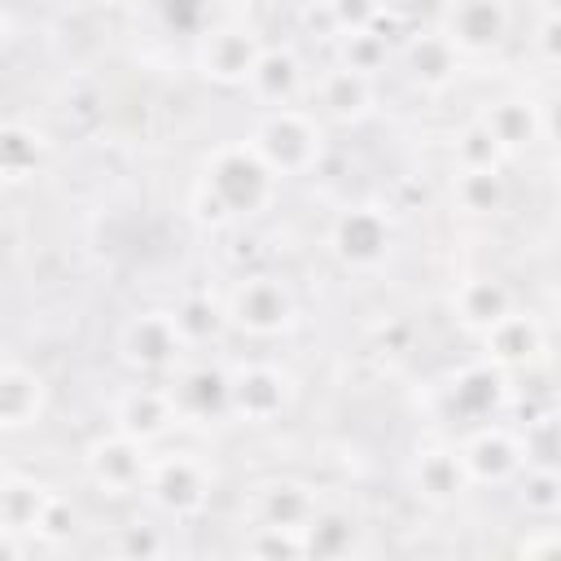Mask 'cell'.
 Wrapping results in <instances>:
<instances>
[{"mask_svg":"<svg viewBox=\"0 0 561 561\" xmlns=\"http://www.w3.org/2000/svg\"><path fill=\"white\" fill-rule=\"evenodd\" d=\"M245 557H263V561H302V530L294 526H272V522H250L245 539H241Z\"/></svg>","mask_w":561,"mask_h":561,"instance_id":"31","label":"cell"},{"mask_svg":"<svg viewBox=\"0 0 561 561\" xmlns=\"http://www.w3.org/2000/svg\"><path fill=\"white\" fill-rule=\"evenodd\" d=\"M245 92L263 105V110H280V105H298L307 92H311V75L302 66V57L285 44H267Z\"/></svg>","mask_w":561,"mask_h":561,"instance_id":"19","label":"cell"},{"mask_svg":"<svg viewBox=\"0 0 561 561\" xmlns=\"http://www.w3.org/2000/svg\"><path fill=\"white\" fill-rule=\"evenodd\" d=\"M508 26H513L508 0H451L443 13V35L460 48L465 61L500 53L508 39Z\"/></svg>","mask_w":561,"mask_h":561,"instance_id":"13","label":"cell"},{"mask_svg":"<svg viewBox=\"0 0 561 561\" xmlns=\"http://www.w3.org/2000/svg\"><path fill=\"white\" fill-rule=\"evenodd\" d=\"M263 35L245 22H219L206 26L193 44V70L215 83V88H245L259 57H263Z\"/></svg>","mask_w":561,"mask_h":561,"instance_id":"9","label":"cell"},{"mask_svg":"<svg viewBox=\"0 0 561 561\" xmlns=\"http://www.w3.org/2000/svg\"><path fill=\"white\" fill-rule=\"evenodd\" d=\"M460 456L473 486H508L526 469L530 443L504 421H482V425H469V434L460 438Z\"/></svg>","mask_w":561,"mask_h":561,"instance_id":"10","label":"cell"},{"mask_svg":"<svg viewBox=\"0 0 561 561\" xmlns=\"http://www.w3.org/2000/svg\"><path fill=\"white\" fill-rule=\"evenodd\" d=\"M522 557H561V526H539L530 535L517 539Z\"/></svg>","mask_w":561,"mask_h":561,"instance_id":"38","label":"cell"},{"mask_svg":"<svg viewBox=\"0 0 561 561\" xmlns=\"http://www.w3.org/2000/svg\"><path fill=\"white\" fill-rule=\"evenodd\" d=\"M48 153H53V140H48L44 127H35V123H26V118H9V123L0 127V180H4L9 188L31 184V180L44 171Z\"/></svg>","mask_w":561,"mask_h":561,"instance_id":"24","label":"cell"},{"mask_svg":"<svg viewBox=\"0 0 561 561\" xmlns=\"http://www.w3.org/2000/svg\"><path fill=\"white\" fill-rule=\"evenodd\" d=\"M324 9H329V22H333L337 39L355 35V31H373L386 18V0H324Z\"/></svg>","mask_w":561,"mask_h":561,"instance_id":"35","label":"cell"},{"mask_svg":"<svg viewBox=\"0 0 561 561\" xmlns=\"http://www.w3.org/2000/svg\"><path fill=\"white\" fill-rule=\"evenodd\" d=\"M513 307H517L513 302V289L500 276H491V272H469V276H460L451 285V320L465 333H473V337H482Z\"/></svg>","mask_w":561,"mask_h":561,"instance_id":"21","label":"cell"},{"mask_svg":"<svg viewBox=\"0 0 561 561\" xmlns=\"http://www.w3.org/2000/svg\"><path fill=\"white\" fill-rule=\"evenodd\" d=\"M324 127L329 123L316 110L280 105V110H263L245 140L280 180H294V175H311L324 162V149H329Z\"/></svg>","mask_w":561,"mask_h":561,"instance_id":"1","label":"cell"},{"mask_svg":"<svg viewBox=\"0 0 561 561\" xmlns=\"http://www.w3.org/2000/svg\"><path fill=\"white\" fill-rule=\"evenodd\" d=\"M48 495H53V486L39 482L35 473L4 469L0 473V539L35 543V526H39V513H44Z\"/></svg>","mask_w":561,"mask_h":561,"instance_id":"23","label":"cell"},{"mask_svg":"<svg viewBox=\"0 0 561 561\" xmlns=\"http://www.w3.org/2000/svg\"><path fill=\"white\" fill-rule=\"evenodd\" d=\"M390 35H381V26H373V31H355V35H342L337 39V61L342 66H351V70H359V75H381L386 66H390Z\"/></svg>","mask_w":561,"mask_h":561,"instance_id":"32","label":"cell"},{"mask_svg":"<svg viewBox=\"0 0 561 561\" xmlns=\"http://www.w3.org/2000/svg\"><path fill=\"white\" fill-rule=\"evenodd\" d=\"M175 543H171V535L162 530V526H153V522H131V526H118V535H114V543H110V552L114 557H127V561H153V557H167Z\"/></svg>","mask_w":561,"mask_h":561,"instance_id":"33","label":"cell"},{"mask_svg":"<svg viewBox=\"0 0 561 561\" xmlns=\"http://www.w3.org/2000/svg\"><path fill=\"white\" fill-rule=\"evenodd\" d=\"M451 202L469 219H491L508 206L504 171H451Z\"/></svg>","mask_w":561,"mask_h":561,"instance_id":"30","label":"cell"},{"mask_svg":"<svg viewBox=\"0 0 561 561\" xmlns=\"http://www.w3.org/2000/svg\"><path fill=\"white\" fill-rule=\"evenodd\" d=\"M447 153H451V171H504L513 158L504 153V145L495 140V131L486 127L482 114L465 118L451 140H447Z\"/></svg>","mask_w":561,"mask_h":561,"instance_id":"27","label":"cell"},{"mask_svg":"<svg viewBox=\"0 0 561 561\" xmlns=\"http://www.w3.org/2000/svg\"><path fill=\"white\" fill-rule=\"evenodd\" d=\"M210 495H215V469L197 451H162L149 460L145 500L153 513H162L171 522H188V517L206 513Z\"/></svg>","mask_w":561,"mask_h":561,"instance_id":"6","label":"cell"},{"mask_svg":"<svg viewBox=\"0 0 561 561\" xmlns=\"http://www.w3.org/2000/svg\"><path fill=\"white\" fill-rule=\"evenodd\" d=\"M197 180L210 184V193L228 206V215L237 224L245 219H259L272 202H276V184L280 175L254 153L250 140H228V145H215L206 158H202V171Z\"/></svg>","mask_w":561,"mask_h":561,"instance_id":"2","label":"cell"},{"mask_svg":"<svg viewBox=\"0 0 561 561\" xmlns=\"http://www.w3.org/2000/svg\"><path fill=\"white\" fill-rule=\"evenodd\" d=\"M394 215L377 202H351L329 219L324 245L346 272H381L394 254Z\"/></svg>","mask_w":561,"mask_h":561,"instance_id":"4","label":"cell"},{"mask_svg":"<svg viewBox=\"0 0 561 561\" xmlns=\"http://www.w3.org/2000/svg\"><path fill=\"white\" fill-rule=\"evenodd\" d=\"M224 307H228V324L237 333H250V337H289L302 324L298 294L276 272L237 276L228 285V294H224Z\"/></svg>","mask_w":561,"mask_h":561,"instance_id":"3","label":"cell"},{"mask_svg":"<svg viewBox=\"0 0 561 561\" xmlns=\"http://www.w3.org/2000/svg\"><path fill=\"white\" fill-rule=\"evenodd\" d=\"M298 399V381L289 368L272 359H241L228 364V421L241 425H272Z\"/></svg>","mask_w":561,"mask_h":561,"instance_id":"7","label":"cell"},{"mask_svg":"<svg viewBox=\"0 0 561 561\" xmlns=\"http://www.w3.org/2000/svg\"><path fill=\"white\" fill-rule=\"evenodd\" d=\"M302 548L307 557H355L364 552V522L342 508V504H320L311 522L302 526Z\"/></svg>","mask_w":561,"mask_h":561,"instance_id":"26","label":"cell"},{"mask_svg":"<svg viewBox=\"0 0 561 561\" xmlns=\"http://www.w3.org/2000/svg\"><path fill=\"white\" fill-rule=\"evenodd\" d=\"M48 412V381L39 368L22 364V359H4L0 364V430L4 434H22L35 430Z\"/></svg>","mask_w":561,"mask_h":561,"instance_id":"20","label":"cell"},{"mask_svg":"<svg viewBox=\"0 0 561 561\" xmlns=\"http://www.w3.org/2000/svg\"><path fill=\"white\" fill-rule=\"evenodd\" d=\"M250 522H272V526H294L302 530L311 522V513L320 508V495L298 482V478H263L250 486Z\"/></svg>","mask_w":561,"mask_h":561,"instance_id":"22","label":"cell"},{"mask_svg":"<svg viewBox=\"0 0 561 561\" xmlns=\"http://www.w3.org/2000/svg\"><path fill=\"white\" fill-rule=\"evenodd\" d=\"M539 105H543V140H548L552 149H561V92L543 96Z\"/></svg>","mask_w":561,"mask_h":561,"instance_id":"39","label":"cell"},{"mask_svg":"<svg viewBox=\"0 0 561 561\" xmlns=\"http://www.w3.org/2000/svg\"><path fill=\"white\" fill-rule=\"evenodd\" d=\"M110 416L123 434L140 438V443H162L180 421V408L171 399V386L167 381H136V386H123L110 403Z\"/></svg>","mask_w":561,"mask_h":561,"instance_id":"14","label":"cell"},{"mask_svg":"<svg viewBox=\"0 0 561 561\" xmlns=\"http://www.w3.org/2000/svg\"><path fill=\"white\" fill-rule=\"evenodd\" d=\"M399 61H403L408 79H412L421 92H447V88L460 79V70H465V57H460V48L443 35V26L408 35L403 48H399Z\"/></svg>","mask_w":561,"mask_h":561,"instance_id":"18","label":"cell"},{"mask_svg":"<svg viewBox=\"0 0 561 561\" xmlns=\"http://www.w3.org/2000/svg\"><path fill=\"white\" fill-rule=\"evenodd\" d=\"M517 486V508L535 522H557L561 517V465L552 460H526V469L513 478Z\"/></svg>","mask_w":561,"mask_h":561,"instance_id":"29","label":"cell"},{"mask_svg":"<svg viewBox=\"0 0 561 561\" xmlns=\"http://www.w3.org/2000/svg\"><path fill=\"white\" fill-rule=\"evenodd\" d=\"M386 4H390V0H386Z\"/></svg>","mask_w":561,"mask_h":561,"instance_id":"40","label":"cell"},{"mask_svg":"<svg viewBox=\"0 0 561 561\" xmlns=\"http://www.w3.org/2000/svg\"><path fill=\"white\" fill-rule=\"evenodd\" d=\"M149 443L123 434L118 425L96 434L88 447H83V478L105 495V500H131V495H145V482H149Z\"/></svg>","mask_w":561,"mask_h":561,"instance_id":"8","label":"cell"},{"mask_svg":"<svg viewBox=\"0 0 561 561\" xmlns=\"http://www.w3.org/2000/svg\"><path fill=\"white\" fill-rule=\"evenodd\" d=\"M508 403V373L495 368L491 359L465 364L443 381V408L451 421L460 425H482V421H500Z\"/></svg>","mask_w":561,"mask_h":561,"instance_id":"11","label":"cell"},{"mask_svg":"<svg viewBox=\"0 0 561 561\" xmlns=\"http://www.w3.org/2000/svg\"><path fill=\"white\" fill-rule=\"evenodd\" d=\"M114 351L118 359L140 373V377H171L188 355V337L180 333L175 324V311L171 307H145L136 316H127L118 324V337H114Z\"/></svg>","mask_w":561,"mask_h":561,"instance_id":"5","label":"cell"},{"mask_svg":"<svg viewBox=\"0 0 561 561\" xmlns=\"http://www.w3.org/2000/svg\"><path fill=\"white\" fill-rule=\"evenodd\" d=\"M75 530H79V508H75L61 491H53V495H48V504H44V513H39L35 543L61 548V543H70V535H75Z\"/></svg>","mask_w":561,"mask_h":561,"instance_id":"34","label":"cell"},{"mask_svg":"<svg viewBox=\"0 0 561 561\" xmlns=\"http://www.w3.org/2000/svg\"><path fill=\"white\" fill-rule=\"evenodd\" d=\"M188 219H193L202 232H228V228H237V219H232L228 206L210 193L206 180H193V193H188Z\"/></svg>","mask_w":561,"mask_h":561,"instance_id":"36","label":"cell"},{"mask_svg":"<svg viewBox=\"0 0 561 561\" xmlns=\"http://www.w3.org/2000/svg\"><path fill=\"white\" fill-rule=\"evenodd\" d=\"M171 311H175V324H180V333L188 337L193 351H197V346H215V342L232 329L224 298H215V294H206V289H184V294L171 302Z\"/></svg>","mask_w":561,"mask_h":561,"instance_id":"28","label":"cell"},{"mask_svg":"<svg viewBox=\"0 0 561 561\" xmlns=\"http://www.w3.org/2000/svg\"><path fill=\"white\" fill-rule=\"evenodd\" d=\"M408 482H412V495L430 508H451L473 486V478L465 469V456H460V443H443V438L421 443L412 451Z\"/></svg>","mask_w":561,"mask_h":561,"instance_id":"12","label":"cell"},{"mask_svg":"<svg viewBox=\"0 0 561 561\" xmlns=\"http://www.w3.org/2000/svg\"><path fill=\"white\" fill-rule=\"evenodd\" d=\"M482 118H486V127L495 131V140L504 145L508 158H517V153H526V149H535L543 140V105L535 96H526V92L491 101L482 110Z\"/></svg>","mask_w":561,"mask_h":561,"instance_id":"25","label":"cell"},{"mask_svg":"<svg viewBox=\"0 0 561 561\" xmlns=\"http://www.w3.org/2000/svg\"><path fill=\"white\" fill-rule=\"evenodd\" d=\"M530 44H535V57H539L543 66L561 70V4H552V9H548L539 22H535Z\"/></svg>","mask_w":561,"mask_h":561,"instance_id":"37","label":"cell"},{"mask_svg":"<svg viewBox=\"0 0 561 561\" xmlns=\"http://www.w3.org/2000/svg\"><path fill=\"white\" fill-rule=\"evenodd\" d=\"M167 386H171V399H175L184 425L228 421V368H224V364L184 359V364L167 377Z\"/></svg>","mask_w":561,"mask_h":561,"instance_id":"17","label":"cell"},{"mask_svg":"<svg viewBox=\"0 0 561 561\" xmlns=\"http://www.w3.org/2000/svg\"><path fill=\"white\" fill-rule=\"evenodd\" d=\"M478 342H482V359H491L504 373H530L548 355V329L526 307H513L508 316H500Z\"/></svg>","mask_w":561,"mask_h":561,"instance_id":"15","label":"cell"},{"mask_svg":"<svg viewBox=\"0 0 561 561\" xmlns=\"http://www.w3.org/2000/svg\"><path fill=\"white\" fill-rule=\"evenodd\" d=\"M311 110L324 118V123H337V127H355L373 114L377 105V79L373 75H359L342 61H333L329 70H320L311 79Z\"/></svg>","mask_w":561,"mask_h":561,"instance_id":"16","label":"cell"}]
</instances>
